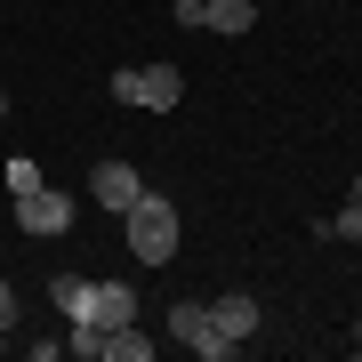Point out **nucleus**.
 <instances>
[{
	"label": "nucleus",
	"mask_w": 362,
	"mask_h": 362,
	"mask_svg": "<svg viewBox=\"0 0 362 362\" xmlns=\"http://www.w3.org/2000/svg\"><path fill=\"white\" fill-rule=\"evenodd\" d=\"M121 233H129V258L137 266H169V258H177V202L145 185V194L121 209Z\"/></svg>",
	"instance_id": "nucleus-1"
},
{
	"label": "nucleus",
	"mask_w": 362,
	"mask_h": 362,
	"mask_svg": "<svg viewBox=\"0 0 362 362\" xmlns=\"http://www.w3.org/2000/svg\"><path fill=\"white\" fill-rule=\"evenodd\" d=\"M169 338H177L185 354H202V362H233V354H242L218 322H209V306H202V298H177V306H169Z\"/></svg>",
	"instance_id": "nucleus-2"
},
{
	"label": "nucleus",
	"mask_w": 362,
	"mask_h": 362,
	"mask_svg": "<svg viewBox=\"0 0 362 362\" xmlns=\"http://www.w3.org/2000/svg\"><path fill=\"white\" fill-rule=\"evenodd\" d=\"M113 97H121V105H137V113H177L185 73H177V65H137V73H113Z\"/></svg>",
	"instance_id": "nucleus-3"
},
{
	"label": "nucleus",
	"mask_w": 362,
	"mask_h": 362,
	"mask_svg": "<svg viewBox=\"0 0 362 362\" xmlns=\"http://www.w3.org/2000/svg\"><path fill=\"white\" fill-rule=\"evenodd\" d=\"M16 226L33 233V242H49V233L73 226V194H57V185H33L25 202H16Z\"/></svg>",
	"instance_id": "nucleus-4"
},
{
	"label": "nucleus",
	"mask_w": 362,
	"mask_h": 362,
	"mask_svg": "<svg viewBox=\"0 0 362 362\" xmlns=\"http://www.w3.org/2000/svg\"><path fill=\"white\" fill-rule=\"evenodd\" d=\"M177 25H209V33H250L258 0H177Z\"/></svg>",
	"instance_id": "nucleus-5"
},
{
	"label": "nucleus",
	"mask_w": 362,
	"mask_h": 362,
	"mask_svg": "<svg viewBox=\"0 0 362 362\" xmlns=\"http://www.w3.org/2000/svg\"><path fill=\"white\" fill-rule=\"evenodd\" d=\"M137 194H145V177H137L129 161H97V169H89V202H97V209H113V218H121Z\"/></svg>",
	"instance_id": "nucleus-6"
},
{
	"label": "nucleus",
	"mask_w": 362,
	"mask_h": 362,
	"mask_svg": "<svg viewBox=\"0 0 362 362\" xmlns=\"http://www.w3.org/2000/svg\"><path fill=\"white\" fill-rule=\"evenodd\" d=\"M81 322L129 330V322H137V290H129V282H89V314H81Z\"/></svg>",
	"instance_id": "nucleus-7"
},
{
	"label": "nucleus",
	"mask_w": 362,
	"mask_h": 362,
	"mask_svg": "<svg viewBox=\"0 0 362 362\" xmlns=\"http://www.w3.org/2000/svg\"><path fill=\"white\" fill-rule=\"evenodd\" d=\"M209 322H218L233 346H250V338H258V298L250 290H226V298H209Z\"/></svg>",
	"instance_id": "nucleus-8"
},
{
	"label": "nucleus",
	"mask_w": 362,
	"mask_h": 362,
	"mask_svg": "<svg viewBox=\"0 0 362 362\" xmlns=\"http://www.w3.org/2000/svg\"><path fill=\"white\" fill-rule=\"evenodd\" d=\"M49 298H57V314H65V322H81V314H89V282H81V274H57Z\"/></svg>",
	"instance_id": "nucleus-9"
},
{
	"label": "nucleus",
	"mask_w": 362,
	"mask_h": 362,
	"mask_svg": "<svg viewBox=\"0 0 362 362\" xmlns=\"http://www.w3.org/2000/svg\"><path fill=\"white\" fill-rule=\"evenodd\" d=\"M105 362H153V338H137V322L129 330H105Z\"/></svg>",
	"instance_id": "nucleus-10"
},
{
	"label": "nucleus",
	"mask_w": 362,
	"mask_h": 362,
	"mask_svg": "<svg viewBox=\"0 0 362 362\" xmlns=\"http://www.w3.org/2000/svg\"><path fill=\"white\" fill-rule=\"evenodd\" d=\"M314 233H322V242H362V202H346V209H330V218L314 226Z\"/></svg>",
	"instance_id": "nucleus-11"
},
{
	"label": "nucleus",
	"mask_w": 362,
	"mask_h": 362,
	"mask_svg": "<svg viewBox=\"0 0 362 362\" xmlns=\"http://www.w3.org/2000/svg\"><path fill=\"white\" fill-rule=\"evenodd\" d=\"M0 185H8V202H25L33 185H49V177H40V161H25V153H16L8 169H0Z\"/></svg>",
	"instance_id": "nucleus-12"
},
{
	"label": "nucleus",
	"mask_w": 362,
	"mask_h": 362,
	"mask_svg": "<svg viewBox=\"0 0 362 362\" xmlns=\"http://www.w3.org/2000/svg\"><path fill=\"white\" fill-rule=\"evenodd\" d=\"M65 354H81V362H105V330H97V322H73Z\"/></svg>",
	"instance_id": "nucleus-13"
},
{
	"label": "nucleus",
	"mask_w": 362,
	"mask_h": 362,
	"mask_svg": "<svg viewBox=\"0 0 362 362\" xmlns=\"http://www.w3.org/2000/svg\"><path fill=\"white\" fill-rule=\"evenodd\" d=\"M0 330H16V290L0 282Z\"/></svg>",
	"instance_id": "nucleus-14"
},
{
	"label": "nucleus",
	"mask_w": 362,
	"mask_h": 362,
	"mask_svg": "<svg viewBox=\"0 0 362 362\" xmlns=\"http://www.w3.org/2000/svg\"><path fill=\"white\" fill-rule=\"evenodd\" d=\"M346 346H354V354H362V314H354V330H346Z\"/></svg>",
	"instance_id": "nucleus-15"
},
{
	"label": "nucleus",
	"mask_w": 362,
	"mask_h": 362,
	"mask_svg": "<svg viewBox=\"0 0 362 362\" xmlns=\"http://www.w3.org/2000/svg\"><path fill=\"white\" fill-rule=\"evenodd\" d=\"M346 202H362V177H354V185H346Z\"/></svg>",
	"instance_id": "nucleus-16"
},
{
	"label": "nucleus",
	"mask_w": 362,
	"mask_h": 362,
	"mask_svg": "<svg viewBox=\"0 0 362 362\" xmlns=\"http://www.w3.org/2000/svg\"><path fill=\"white\" fill-rule=\"evenodd\" d=\"M0 113H8V89H0Z\"/></svg>",
	"instance_id": "nucleus-17"
},
{
	"label": "nucleus",
	"mask_w": 362,
	"mask_h": 362,
	"mask_svg": "<svg viewBox=\"0 0 362 362\" xmlns=\"http://www.w3.org/2000/svg\"><path fill=\"white\" fill-rule=\"evenodd\" d=\"M0 346H8V330H0Z\"/></svg>",
	"instance_id": "nucleus-18"
},
{
	"label": "nucleus",
	"mask_w": 362,
	"mask_h": 362,
	"mask_svg": "<svg viewBox=\"0 0 362 362\" xmlns=\"http://www.w3.org/2000/svg\"><path fill=\"white\" fill-rule=\"evenodd\" d=\"M258 8H266V0H258Z\"/></svg>",
	"instance_id": "nucleus-19"
}]
</instances>
